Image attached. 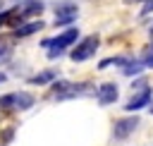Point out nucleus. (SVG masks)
<instances>
[{
	"instance_id": "obj_2",
	"label": "nucleus",
	"mask_w": 153,
	"mask_h": 146,
	"mask_svg": "<svg viewBox=\"0 0 153 146\" xmlns=\"http://www.w3.org/2000/svg\"><path fill=\"white\" fill-rule=\"evenodd\" d=\"M76 41H79V29H76V26H67L62 34H57V36H53V38H45L41 45L48 48V53H45L48 60H57V57L65 55V50L72 48Z\"/></svg>"
},
{
	"instance_id": "obj_18",
	"label": "nucleus",
	"mask_w": 153,
	"mask_h": 146,
	"mask_svg": "<svg viewBox=\"0 0 153 146\" xmlns=\"http://www.w3.org/2000/svg\"><path fill=\"white\" fill-rule=\"evenodd\" d=\"M151 12H153V0H146L143 7H141V17H146V14H151Z\"/></svg>"
},
{
	"instance_id": "obj_20",
	"label": "nucleus",
	"mask_w": 153,
	"mask_h": 146,
	"mask_svg": "<svg viewBox=\"0 0 153 146\" xmlns=\"http://www.w3.org/2000/svg\"><path fill=\"white\" fill-rule=\"evenodd\" d=\"M5 79H7V77H5V74H2V72H0V84H2V81H5Z\"/></svg>"
},
{
	"instance_id": "obj_14",
	"label": "nucleus",
	"mask_w": 153,
	"mask_h": 146,
	"mask_svg": "<svg viewBox=\"0 0 153 146\" xmlns=\"http://www.w3.org/2000/svg\"><path fill=\"white\" fill-rule=\"evenodd\" d=\"M10 55H12V43H10L5 36H0V62L10 60Z\"/></svg>"
},
{
	"instance_id": "obj_13",
	"label": "nucleus",
	"mask_w": 153,
	"mask_h": 146,
	"mask_svg": "<svg viewBox=\"0 0 153 146\" xmlns=\"http://www.w3.org/2000/svg\"><path fill=\"white\" fill-rule=\"evenodd\" d=\"M146 67H143V62H141V57L139 60H134V57H129V62L122 67V74L124 77H139L141 72H143Z\"/></svg>"
},
{
	"instance_id": "obj_12",
	"label": "nucleus",
	"mask_w": 153,
	"mask_h": 146,
	"mask_svg": "<svg viewBox=\"0 0 153 146\" xmlns=\"http://www.w3.org/2000/svg\"><path fill=\"white\" fill-rule=\"evenodd\" d=\"M36 103V98L29 91H14V110H29Z\"/></svg>"
},
{
	"instance_id": "obj_15",
	"label": "nucleus",
	"mask_w": 153,
	"mask_h": 146,
	"mask_svg": "<svg viewBox=\"0 0 153 146\" xmlns=\"http://www.w3.org/2000/svg\"><path fill=\"white\" fill-rule=\"evenodd\" d=\"M0 110H5V112L14 110V93H5V96H0Z\"/></svg>"
},
{
	"instance_id": "obj_10",
	"label": "nucleus",
	"mask_w": 153,
	"mask_h": 146,
	"mask_svg": "<svg viewBox=\"0 0 153 146\" xmlns=\"http://www.w3.org/2000/svg\"><path fill=\"white\" fill-rule=\"evenodd\" d=\"M19 5H22V17L29 22V19H33L36 14H41L43 10H45V2H41V0H17Z\"/></svg>"
},
{
	"instance_id": "obj_8",
	"label": "nucleus",
	"mask_w": 153,
	"mask_h": 146,
	"mask_svg": "<svg viewBox=\"0 0 153 146\" xmlns=\"http://www.w3.org/2000/svg\"><path fill=\"white\" fill-rule=\"evenodd\" d=\"M24 22H26V19L22 17V5H19V2L0 12V29H2V26H19V24H24Z\"/></svg>"
},
{
	"instance_id": "obj_3",
	"label": "nucleus",
	"mask_w": 153,
	"mask_h": 146,
	"mask_svg": "<svg viewBox=\"0 0 153 146\" xmlns=\"http://www.w3.org/2000/svg\"><path fill=\"white\" fill-rule=\"evenodd\" d=\"M98 45H100V36H98V34H91V36H86V38H81V41H76V43L72 45L69 60H72V62H86V60H91V57L96 55Z\"/></svg>"
},
{
	"instance_id": "obj_17",
	"label": "nucleus",
	"mask_w": 153,
	"mask_h": 146,
	"mask_svg": "<svg viewBox=\"0 0 153 146\" xmlns=\"http://www.w3.org/2000/svg\"><path fill=\"white\" fill-rule=\"evenodd\" d=\"M12 136H14V127L2 129V134H0V146H7V144L12 141Z\"/></svg>"
},
{
	"instance_id": "obj_9",
	"label": "nucleus",
	"mask_w": 153,
	"mask_h": 146,
	"mask_svg": "<svg viewBox=\"0 0 153 146\" xmlns=\"http://www.w3.org/2000/svg\"><path fill=\"white\" fill-rule=\"evenodd\" d=\"M43 26H45V22H43V19H29V22H24V24L14 26V38H29L31 34H38Z\"/></svg>"
},
{
	"instance_id": "obj_1",
	"label": "nucleus",
	"mask_w": 153,
	"mask_h": 146,
	"mask_svg": "<svg viewBox=\"0 0 153 146\" xmlns=\"http://www.w3.org/2000/svg\"><path fill=\"white\" fill-rule=\"evenodd\" d=\"M96 93V86L88 84V81H81V84H74V81H53L50 84V98L53 101H67V98H79V96H91Z\"/></svg>"
},
{
	"instance_id": "obj_21",
	"label": "nucleus",
	"mask_w": 153,
	"mask_h": 146,
	"mask_svg": "<svg viewBox=\"0 0 153 146\" xmlns=\"http://www.w3.org/2000/svg\"><path fill=\"white\" fill-rule=\"evenodd\" d=\"M151 112H153V101H151Z\"/></svg>"
},
{
	"instance_id": "obj_19",
	"label": "nucleus",
	"mask_w": 153,
	"mask_h": 146,
	"mask_svg": "<svg viewBox=\"0 0 153 146\" xmlns=\"http://www.w3.org/2000/svg\"><path fill=\"white\" fill-rule=\"evenodd\" d=\"M134 2H146V0H124V5H134Z\"/></svg>"
},
{
	"instance_id": "obj_11",
	"label": "nucleus",
	"mask_w": 153,
	"mask_h": 146,
	"mask_svg": "<svg viewBox=\"0 0 153 146\" xmlns=\"http://www.w3.org/2000/svg\"><path fill=\"white\" fill-rule=\"evenodd\" d=\"M55 79H57V69H43V72H38V74L29 77V84H33V86H43V84H53Z\"/></svg>"
},
{
	"instance_id": "obj_22",
	"label": "nucleus",
	"mask_w": 153,
	"mask_h": 146,
	"mask_svg": "<svg viewBox=\"0 0 153 146\" xmlns=\"http://www.w3.org/2000/svg\"><path fill=\"white\" fill-rule=\"evenodd\" d=\"M151 36H153V26H151Z\"/></svg>"
},
{
	"instance_id": "obj_4",
	"label": "nucleus",
	"mask_w": 153,
	"mask_h": 146,
	"mask_svg": "<svg viewBox=\"0 0 153 146\" xmlns=\"http://www.w3.org/2000/svg\"><path fill=\"white\" fill-rule=\"evenodd\" d=\"M79 17V5L72 0H60L55 2V26H69Z\"/></svg>"
},
{
	"instance_id": "obj_7",
	"label": "nucleus",
	"mask_w": 153,
	"mask_h": 146,
	"mask_svg": "<svg viewBox=\"0 0 153 146\" xmlns=\"http://www.w3.org/2000/svg\"><path fill=\"white\" fill-rule=\"evenodd\" d=\"M117 96H120V91H117V84L115 81H105V84H100L96 89V98H98L100 105H112L117 101Z\"/></svg>"
},
{
	"instance_id": "obj_6",
	"label": "nucleus",
	"mask_w": 153,
	"mask_h": 146,
	"mask_svg": "<svg viewBox=\"0 0 153 146\" xmlns=\"http://www.w3.org/2000/svg\"><path fill=\"white\" fill-rule=\"evenodd\" d=\"M151 101H153V91H151L148 86H143V89H139V91L124 103V110H127V112H136V110L151 105Z\"/></svg>"
},
{
	"instance_id": "obj_5",
	"label": "nucleus",
	"mask_w": 153,
	"mask_h": 146,
	"mask_svg": "<svg viewBox=\"0 0 153 146\" xmlns=\"http://www.w3.org/2000/svg\"><path fill=\"white\" fill-rule=\"evenodd\" d=\"M139 124H141V122H139V117H136V115H127V117L115 120V124H112V139L124 141L127 136H131V134L136 132V127H139Z\"/></svg>"
},
{
	"instance_id": "obj_16",
	"label": "nucleus",
	"mask_w": 153,
	"mask_h": 146,
	"mask_svg": "<svg viewBox=\"0 0 153 146\" xmlns=\"http://www.w3.org/2000/svg\"><path fill=\"white\" fill-rule=\"evenodd\" d=\"M141 62H143V67L153 69V43H151V45H146V50L141 53Z\"/></svg>"
}]
</instances>
